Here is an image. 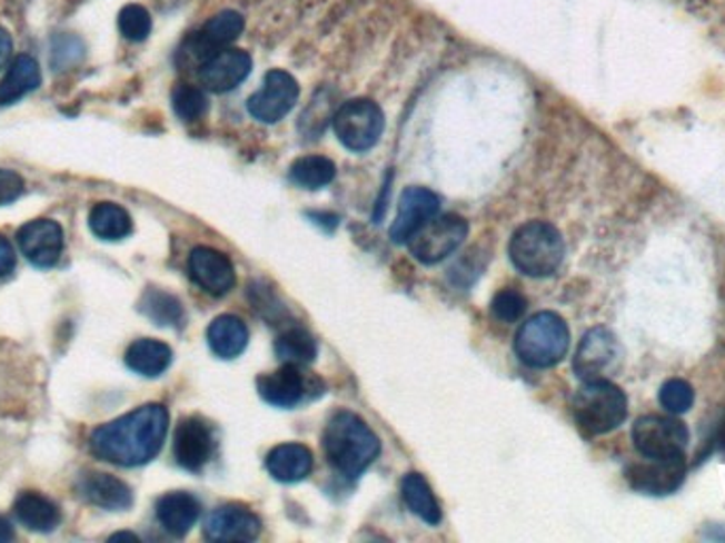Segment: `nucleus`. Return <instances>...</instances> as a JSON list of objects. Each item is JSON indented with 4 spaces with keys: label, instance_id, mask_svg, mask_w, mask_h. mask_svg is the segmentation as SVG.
<instances>
[{
    "label": "nucleus",
    "instance_id": "obj_30",
    "mask_svg": "<svg viewBox=\"0 0 725 543\" xmlns=\"http://www.w3.org/2000/svg\"><path fill=\"white\" fill-rule=\"evenodd\" d=\"M289 179L301 189H320L336 179V164L322 156H306L291 166Z\"/></svg>",
    "mask_w": 725,
    "mask_h": 543
},
{
    "label": "nucleus",
    "instance_id": "obj_19",
    "mask_svg": "<svg viewBox=\"0 0 725 543\" xmlns=\"http://www.w3.org/2000/svg\"><path fill=\"white\" fill-rule=\"evenodd\" d=\"M252 70V58L242 49H224L200 67V83L215 93L238 88Z\"/></svg>",
    "mask_w": 725,
    "mask_h": 543
},
{
    "label": "nucleus",
    "instance_id": "obj_2",
    "mask_svg": "<svg viewBox=\"0 0 725 543\" xmlns=\"http://www.w3.org/2000/svg\"><path fill=\"white\" fill-rule=\"evenodd\" d=\"M322 448L340 474L357 477L378 458L380 440L357 414L338 412L325 427Z\"/></svg>",
    "mask_w": 725,
    "mask_h": 543
},
{
    "label": "nucleus",
    "instance_id": "obj_16",
    "mask_svg": "<svg viewBox=\"0 0 725 543\" xmlns=\"http://www.w3.org/2000/svg\"><path fill=\"white\" fill-rule=\"evenodd\" d=\"M215 454L212 427L198 418H185L175 433V456L187 472H202Z\"/></svg>",
    "mask_w": 725,
    "mask_h": 543
},
{
    "label": "nucleus",
    "instance_id": "obj_32",
    "mask_svg": "<svg viewBox=\"0 0 725 543\" xmlns=\"http://www.w3.org/2000/svg\"><path fill=\"white\" fill-rule=\"evenodd\" d=\"M117 26H119V32H121L128 41L140 43V41H145V39L151 34L153 22H151L149 11H147L142 4H126V7L119 11Z\"/></svg>",
    "mask_w": 725,
    "mask_h": 543
},
{
    "label": "nucleus",
    "instance_id": "obj_31",
    "mask_svg": "<svg viewBox=\"0 0 725 543\" xmlns=\"http://www.w3.org/2000/svg\"><path fill=\"white\" fill-rule=\"evenodd\" d=\"M140 310L158 325H179L182 320L181 302L175 295L159 289H149L145 294L140 302Z\"/></svg>",
    "mask_w": 725,
    "mask_h": 543
},
{
    "label": "nucleus",
    "instance_id": "obj_28",
    "mask_svg": "<svg viewBox=\"0 0 725 543\" xmlns=\"http://www.w3.org/2000/svg\"><path fill=\"white\" fill-rule=\"evenodd\" d=\"M401 495H404L409 512L416 514L420 521H425L431 526L441 522V507L433 495L431 486L425 480V475H406L401 482Z\"/></svg>",
    "mask_w": 725,
    "mask_h": 543
},
{
    "label": "nucleus",
    "instance_id": "obj_17",
    "mask_svg": "<svg viewBox=\"0 0 725 543\" xmlns=\"http://www.w3.org/2000/svg\"><path fill=\"white\" fill-rule=\"evenodd\" d=\"M261 533V521L249 507L242 505H221L217 507L205 524L206 540L210 542H255Z\"/></svg>",
    "mask_w": 725,
    "mask_h": 543
},
{
    "label": "nucleus",
    "instance_id": "obj_18",
    "mask_svg": "<svg viewBox=\"0 0 725 543\" xmlns=\"http://www.w3.org/2000/svg\"><path fill=\"white\" fill-rule=\"evenodd\" d=\"M189 274L193 283L205 289L206 294L221 295L229 294L236 285V270L229 257L221 250L210 247H198L189 255Z\"/></svg>",
    "mask_w": 725,
    "mask_h": 543
},
{
    "label": "nucleus",
    "instance_id": "obj_40",
    "mask_svg": "<svg viewBox=\"0 0 725 543\" xmlns=\"http://www.w3.org/2000/svg\"><path fill=\"white\" fill-rule=\"evenodd\" d=\"M13 537H16V533H13V526H11V522L0 516V543L11 542Z\"/></svg>",
    "mask_w": 725,
    "mask_h": 543
},
{
    "label": "nucleus",
    "instance_id": "obj_34",
    "mask_svg": "<svg viewBox=\"0 0 725 543\" xmlns=\"http://www.w3.org/2000/svg\"><path fill=\"white\" fill-rule=\"evenodd\" d=\"M694 386L683 378H671L659 388V404L671 414H685L694 406Z\"/></svg>",
    "mask_w": 725,
    "mask_h": 543
},
{
    "label": "nucleus",
    "instance_id": "obj_20",
    "mask_svg": "<svg viewBox=\"0 0 725 543\" xmlns=\"http://www.w3.org/2000/svg\"><path fill=\"white\" fill-rule=\"evenodd\" d=\"M79 493L86 501H90L91 505L109 512H123L135 503L132 488L111 474L91 472L83 475L79 482Z\"/></svg>",
    "mask_w": 725,
    "mask_h": 543
},
{
    "label": "nucleus",
    "instance_id": "obj_29",
    "mask_svg": "<svg viewBox=\"0 0 725 543\" xmlns=\"http://www.w3.org/2000/svg\"><path fill=\"white\" fill-rule=\"evenodd\" d=\"M317 342L312 338V334L304 327H291L276 339V355L282 363L304 367L317 359Z\"/></svg>",
    "mask_w": 725,
    "mask_h": 543
},
{
    "label": "nucleus",
    "instance_id": "obj_5",
    "mask_svg": "<svg viewBox=\"0 0 725 543\" xmlns=\"http://www.w3.org/2000/svg\"><path fill=\"white\" fill-rule=\"evenodd\" d=\"M570 332L565 318L556 313H539L528 318L518 332L514 348L528 367H554L567 357Z\"/></svg>",
    "mask_w": 725,
    "mask_h": 543
},
{
    "label": "nucleus",
    "instance_id": "obj_6",
    "mask_svg": "<svg viewBox=\"0 0 725 543\" xmlns=\"http://www.w3.org/2000/svg\"><path fill=\"white\" fill-rule=\"evenodd\" d=\"M334 130L341 145L350 151H369L385 132V113L369 98L344 102L334 115Z\"/></svg>",
    "mask_w": 725,
    "mask_h": 543
},
{
    "label": "nucleus",
    "instance_id": "obj_39",
    "mask_svg": "<svg viewBox=\"0 0 725 543\" xmlns=\"http://www.w3.org/2000/svg\"><path fill=\"white\" fill-rule=\"evenodd\" d=\"M11 51H13V43H11V37L4 28H0V68L4 67L11 58Z\"/></svg>",
    "mask_w": 725,
    "mask_h": 543
},
{
    "label": "nucleus",
    "instance_id": "obj_33",
    "mask_svg": "<svg viewBox=\"0 0 725 543\" xmlns=\"http://www.w3.org/2000/svg\"><path fill=\"white\" fill-rule=\"evenodd\" d=\"M172 107H175V113L179 115V119L191 124L208 113V98H206L205 91L182 83L172 93Z\"/></svg>",
    "mask_w": 725,
    "mask_h": 543
},
{
    "label": "nucleus",
    "instance_id": "obj_27",
    "mask_svg": "<svg viewBox=\"0 0 725 543\" xmlns=\"http://www.w3.org/2000/svg\"><path fill=\"white\" fill-rule=\"evenodd\" d=\"M90 227L98 238L115 243L132 234V217L119 204L100 203L91 208Z\"/></svg>",
    "mask_w": 725,
    "mask_h": 543
},
{
    "label": "nucleus",
    "instance_id": "obj_37",
    "mask_svg": "<svg viewBox=\"0 0 725 543\" xmlns=\"http://www.w3.org/2000/svg\"><path fill=\"white\" fill-rule=\"evenodd\" d=\"M23 194V181L13 170L0 168V206L16 203Z\"/></svg>",
    "mask_w": 725,
    "mask_h": 543
},
{
    "label": "nucleus",
    "instance_id": "obj_15",
    "mask_svg": "<svg viewBox=\"0 0 725 543\" xmlns=\"http://www.w3.org/2000/svg\"><path fill=\"white\" fill-rule=\"evenodd\" d=\"M439 198L425 189V187H408L401 198H399V208H397V219L390 227V238L393 243H408L409 238L429 224L433 217L439 215Z\"/></svg>",
    "mask_w": 725,
    "mask_h": 543
},
{
    "label": "nucleus",
    "instance_id": "obj_35",
    "mask_svg": "<svg viewBox=\"0 0 725 543\" xmlns=\"http://www.w3.org/2000/svg\"><path fill=\"white\" fill-rule=\"evenodd\" d=\"M526 297L516 289H505L495 295L493 299V317L499 318L500 323H516L526 313Z\"/></svg>",
    "mask_w": 725,
    "mask_h": 543
},
{
    "label": "nucleus",
    "instance_id": "obj_10",
    "mask_svg": "<svg viewBox=\"0 0 725 543\" xmlns=\"http://www.w3.org/2000/svg\"><path fill=\"white\" fill-rule=\"evenodd\" d=\"M297 98H299V86L294 75L274 68L266 75L264 88L250 96L247 107L255 119L264 124H276L294 111Z\"/></svg>",
    "mask_w": 725,
    "mask_h": 543
},
{
    "label": "nucleus",
    "instance_id": "obj_21",
    "mask_svg": "<svg viewBox=\"0 0 725 543\" xmlns=\"http://www.w3.org/2000/svg\"><path fill=\"white\" fill-rule=\"evenodd\" d=\"M158 521L170 535L185 537L202 514L200 501L189 493H168L156 505Z\"/></svg>",
    "mask_w": 725,
    "mask_h": 543
},
{
    "label": "nucleus",
    "instance_id": "obj_38",
    "mask_svg": "<svg viewBox=\"0 0 725 543\" xmlns=\"http://www.w3.org/2000/svg\"><path fill=\"white\" fill-rule=\"evenodd\" d=\"M16 266H18V257L13 245L4 236H0V278L9 276L16 270Z\"/></svg>",
    "mask_w": 725,
    "mask_h": 543
},
{
    "label": "nucleus",
    "instance_id": "obj_11",
    "mask_svg": "<svg viewBox=\"0 0 725 543\" xmlns=\"http://www.w3.org/2000/svg\"><path fill=\"white\" fill-rule=\"evenodd\" d=\"M687 463L685 454H675L666 458H647L633 463L626 470V480L630 486L647 495H671L679 488L685 480Z\"/></svg>",
    "mask_w": 725,
    "mask_h": 543
},
{
    "label": "nucleus",
    "instance_id": "obj_12",
    "mask_svg": "<svg viewBox=\"0 0 725 543\" xmlns=\"http://www.w3.org/2000/svg\"><path fill=\"white\" fill-rule=\"evenodd\" d=\"M245 30V20L236 11H224L205 23L200 32H196L182 49V56L193 65H205L208 58L224 51L234 43Z\"/></svg>",
    "mask_w": 725,
    "mask_h": 543
},
{
    "label": "nucleus",
    "instance_id": "obj_22",
    "mask_svg": "<svg viewBox=\"0 0 725 543\" xmlns=\"http://www.w3.org/2000/svg\"><path fill=\"white\" fill-rule=\"evenodd\" d=\"M312 465H315L312 451L304 444H280L272 448L266 458V467L270 475L285 484L304 480L312 472Z\"/></svg>",
    "mask_w": 725,
    "mask_h": 543
},
{
    "label": "nucleus",
    "instance_id": "obj_41",
    "mask_svg": "<svg viewBox=\"0 0 725 543\" xmlns=\"http://www.w3.org/2000/svg\"><path fill=\"white\" fill-rule=\"evenodd\" d=\"M111 540H135L137 542L138 537L137 535H132V533H117Z\"/></svg>",
    "mask_w": 725,
    "mask_h": 543
},
{
    "label": "nucleus",
    "instance_id": "obj_26",
    "mask_svg": "<svg viewBox=\"0 0 725 543\" xmlns=\"http://www.w3.org/2000/svg\"><path fill=\"white\" fill-rule=\"evenodd\" d=\"M41 86V68L30 56H18L0 81V105H13Z\"/></svg>",
    "mask_w": 725,
    "mask_h": 543
},
{
    "label": "nucleus",
    "instance_id": "obj_9",
    "mask_svg": "<svg viewBox=\"0 0 725 543\" xmlns=\"http://www.w3.org/2000/svg\"><path fill=\"white\" fill-rule=\"evenodd\" d=\"M467 231V221L458 215L433 217L429 224H425L409 238V250L418 261L433 266L453 255L465 243Z\"/></svg>",
    "mask_w": 725,
    "mask_h": 543
},
{
    "label": "nucleus",
    "instance_id": "obj_24",
    "mask_svg": "<svg viewBox=\"0 0 725 543\" xmlns=\"http://www.w3.org/2000/svg\"><path fill=\"white\" fill-rule=\"evenodd\" d=\"M13 512L20 524L34 533H51L62 522L60 507L39 493H22L13 505Z\"/></svg>",
    "mask_w": 725,
    "mask_h": 543
},
{
    "label": "nucleus",
    "instance_id": "obj_1",
    "mask_svg": "<svg viewBox=\"0 0 725 543\" xmlns=\"http://www.w3.org/2000/svg\"><path fill=\"white\" fill-rule=\"evenodd\" d=\"M170 414L161 404L140 406L91 433L90 448L100 461L119 467H140L158 456Z\"/></svg>",
    "mask_w": 725,
    "mask_h": 543
},
{
    "label": "nucleus",
    "instance_id": "obj_14",
    "mask_svg": "<svg viewBox=\"0 0 725 543\" xmlns=\"http://www.w3.org/2000/svg\"><path fill=\"white\" fill-rule=\"evenodd\" d=\"M315 378L301 372V365L285 363L280 369L270 372L257 381L264 402L276 407L299 406L312 391Z\"/></svg>",
    "mask_w": 725,
    "mask_h": 543
},
{
    "label": "nucleus",
    "instance_id": "obj_3",
    "mask_svg": "<svg viewBox=\"0 0 725 543\" xmlns=\"http://www.w3.org/2000/svg\"><path fill=\"white\" fill-rule=\"evenodd\" d=\"M514 266L533 278H545L563 266L565 240L563 234L545 221H530L516 229L509 243Z\"/></svg>",
    "mask_w": 725,
    "mask_h": 543
},
{
    "label": "nucleus",
    "instance_id": "obj_7",
    "mask_svg": "<svg viewBox=\"0 0 725 543\" xmlns=\"http://www.w3.org/2000/svg\"><path fill=\"white\" fill-rule=\"evenodd\" d=\"M624 363V348L607 327H594L579 342L573 369L579 381H609Z\"/></svg>",
    "mask_w": 725,
    "mask_h": 543
},
{
    "label": "nucleus",
    "instance_id": "obj_13",
    "mask_svg": "<svg viewBox=\"0 0 725 543\" xmlns=\"http://www.w3.org/2000/svg\"><path fill=\"white\" fill-rule=\"evenodd\" d=\"M18 245L32 266L53 268L64 250V231L51 219H37L20 227Z\"/></svg>",
    "mask_w": 725,
    "mask_h": 543
},
{
    "label": "nucleus",
    "instance_id": "obj_25",
    "mask_svg": "<svg viewBox=\"0 0 725 543\" xmlns=\"http://www.w3.org/2000/svg\"><path fill=\"white\" fill-rule=\"evenodd\" d=\"M172 363V348L153 338L137 339L128 353L126 365L145 378H158Z\"/></svg>",
    "mask_w": 725,
    "mask_h": 543
},
{
    "label": "nucleus",
    "instance_id": "obj_4",
    "mask_svg": "<svg viewBox=\"0 0 725 543\" xmlns=\"http://www.w3.org/2000/svg\"><path fill=\"white\" fill-rule=\"evenodd\" d=\"M573 416L588 435H605L628 418V397L612 381H589L573 397Z\"/></svg>",
    "mask_w": 725,
    "mask_h": 543
},
{
    "label": "nucleus",
    "instance_id": "obj_23",
    "mask_svg": "<svg viewBox=\"0 0 725 543\" xmlns=\"http://www.w3.org/2000/svg\"><path fill=\"white\" fill-rule=\"evenodd\" d=\"M210 351L221 359H236L249 344L247 325L234 315L215 318L206 332Z\"/></svg>",
    "mask_w": 725,
    "mask_h": 543
},
{
    "label": "nucleus",
    "instance_id": "obj_8",
    "mask_svg": "<svg viewBox=\"0 0 725 543\" xmlns=\"http://www.w3.org/2000/svg\"><path fill=\"white\" fill-rule=\"evenodd\" d=\"M633 442L640 456L666 458L685 454L689 430L675 416H640L633 427Z\"/></svg>",
    "mask_w": 725,
    "mask_h": 543
},
{
    "label": "nucleus",
    "instance_id": "obj_36",
    "mask_svg": "<svg viewBox=\"0 0 725 543\" xmlns=\"http://www.w3.org/2000/svg\"><path fill=\"white\" fill-rule=\"evenodd\" d=\"M83 51H86V47L77 37H69V34L58 37L53 41V67L58 70L72 67L75 62H79L83 58Z\"/></svg>",
    "mask_w": 725,
    "mask_h": 543
}]
</instances>
